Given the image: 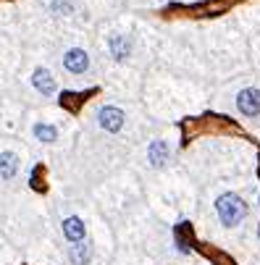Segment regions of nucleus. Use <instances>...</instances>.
I'll return each instance as SVG.
<instances>
[{
    "label": "nucleus",
    "instance_id": "f257e3e1",
    "mask_svg": "<svg viewBox=\"0 0 260 265\" xmlns=\"http://www.w3.org/2000/svg\"><path fill=\"white\" fill-rule=\"evenodd\" d=\"M216 210H218V218L223 226H237L244 215H247V205H244V200L239 194H221L216 200Z\"/></svg>",
    "mask_w": 260,
    "mask_h": 265
},
{
    "label": "nucleus",
    "instance_id": "f03ea898",
    "mask_svg": "<svg viewBox=\"0 0 260 265\" xmlns=\"http://www.w3.org/2000/svg\"><path fill=\"white\" fill-rule=\"evenodd\" d=\"M98 121L105 131L116 134V131H121V126H124V111H121V108H113V105H105V108H100Z\"/></svg>",
    "mask_w": 260,
    "mask_h": 265
},
{
    "label": "nucleus",
    "instance_id": "7ed1b4c3",
    "mask_svg": "<svg viewBox=\"0 0 260 265\" xmlns=\"http://www.w3.org/2000/svg\"><path fill=\"white\" fill-rule=\"evenodd\" d=\"M237 108L244 116H260V89H242L237 95Z\"/></svg>",
    "mask_w": 260,
    "mask_h": 265
},
{
    "label": "nucleus",
    "instance_id": "20e7f679",
    "mask_svg": "<svg viewBox=\"0 0 260 265\" xmlns=\"http://www.w3.org/2000/svg\"><path fill=\"white\" fill-rule=\"evenodd\" d=\"M63 66H66L71 74H84V71L89 69V55H87L84 50H79V48H74V50H69V53L63 55Z\"/></svg>",
    "mask_w": 260,
    "mask_h": 265
},
{
    "label": "nucleus",
    "instance_id": "39448f33",
    "mask_svg": "<svg viewBox=\"0 0 260 265\" xmlns=\"http://www.w3.org/2000/svg\"><path fill=\"white\" fill-rule=\"evenodd\" d=\"M19 171V158L13 152H0V179L11 181Z\"/></svg>",
    "mask_w": 260,
    "mask_h": 265
},
{
    "label": "nucleus",
    "instance_id": "423d86ee",
    "mask_svg": "<svg viewBox=\"0 0 260 265\" xmlns=\"http://www.w3.org/2000/svg\"><path fill=\"white\" fill-rule=\"evenodd\" d=\"M108 48H111V55H113L116 60H124V58L132 53V40L124 37V35H116V37H111Z\"/></svg>",
    "mask_w": 260,
    "mask_h": 265
},
{
    "label": "nucleus",
    "instance_id": "0eeeda50",
    "mask_svg": "<svg viewBox=\"0 0 260 265\" xmlns=\"http://www.w3.org/2000/svg\"><path fill=\"white\" fill-rule=\"evenodd\" d=\"M147 155H150V163L155 165V168H160V165H166V160H168V145L163 142V139H155V142L150 145Z\"/></svg>",
    "mask_w": 260,
    "mask_h": 265
},
{
    "label": "nucleus",
    "instance_id": "6e6552de",
    "mask_svg": "<svg viewBox=\"0 0 260 265\" xmlns=\"http://www.w3.org/2000/svg\"><path fill=\"white\" fill-rule=\"evenodd\" d=\"M63 237L69 242H82L84 239V223L79 218H66L63 221Z\"/></svg>",
    "mask_w": 260,
    "mask_h": 265
},
{
    "label": "nucleus",
    "instance_id": "1a4fd4ad",
    "mask_svg": "<svg viewBox=\"0 0 260 265\" xmlns=\"http://www.w3.org/2000/svg\"><path fill=\"white\" fill-rule=\"evenodd\" d=\"M32 82H35V87L42 92V95H53V92H55V82H53V76H50V71H45V69H37V71H35Z\"/></svg>",
    "mask_w": 260,
    "mask_h": 265
},
{
    "label": "nucleus",
    "instance_id": "9d476101",
    "mask_svg": "<svg viewBox=\"0 0 260 265\" xmlns=\"http://www.w3.org/2000/svg\"><path fill=\"white\" fill-rule=\"evenodd\" d=\"M71 260L76 262V265H84L87 260H89V244L82 239V242H74V247H71Z\"/></svg>",
    "mask_w": 260,
    "mask_h": 265
},
{
    "label": "nucleus",
    "instance_id": "9b49d317",
    "mask_svg": "<svg viewBox=\"0 0 260 265\" xmlns=\"http://www.w3.org/2000/svg\"><path fill=\"white\" fill-rule=\"evenodd\" d=\"M35 137L40 139V142H55V139H58V129L50 126V123H37V126H35Z\"/></svg>",
    "mask_w": 260,
    "mask_h": 265
},
{
    "label": "nucleus",
    "instance_id": "f8f14e48",
    "mask_svg": "<svg viewBox=\"0 0 260 265\" xmlns=\"http://www.w3.org/2000/svg\"><path fill=\"white\" fill-rule=\"evenodd\" d=\"M53 11L58 13V16H69V13L74 11V6L69 3V0H53Z\"/></svg>",
    "mask_w": 260,
    "mask_h": 265
},
{
    "label": "nucleus",
    "instance_id": "ddd939ff",
    "mask_svg": "<svg viewBox=\"0 0 260 265\" xmlns=\"http://www.w3.org/2000/svg\"><path fill=\"white\" fill-rule=\"evenodd\" d=\"M257 237H260V226H257Z\"/></svg>",
    "mask_w": 260,
    "mask_h": 265
}]
</instances>
